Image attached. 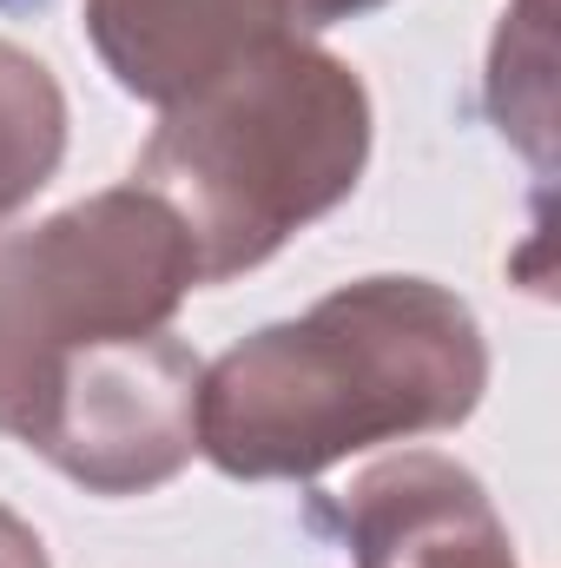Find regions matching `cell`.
Instances as JSON below:
<instances>
[{
	"label": "cell",
	"instance_id": "9c48e42d",
	"mask_svg": "<svg viewBox=\"0 0 561 568\" xmlns=\"http://www.w3.org/2000/svg\"><path fill=\"white\" fill-rule=\"evenodd\" d=\"M384 0H297V27L317 33V27H337V20H357V13H377Z\"/></svg>",
	"mask_w": 561,
	"mask_h": 568
},
{
	"label": "cell",
	"instance_id": "ba28073f",
	"mask_svg": "<svg viewBox=\"0 0 561 568\" xmlns=\"http://www.w3.org/2000/svg\"><path fill=\"white\" fill-rule=\"evenodd\" d=\"M0 568H53L47 542L33 536V523H20L13 509H0Z\"/></svg>",
	"mask_w": 561,
	"mask_h": 568
},
{
	"label": "cell",
	"instance_id": "30bf717a",
	"mask_svg": "<svg viewBox=\"0 0 561 568\" xmlns=\"http://www.w3.org/2000/svg\"><path fill=\"white\" fill-rule=\"evenodd\" d=\"M7 7H13V0H7Z\"/></svg>",
	"mask_w": 561,
	"mask_h": 568
},
{
	"label": "cell",
	"instance_id": "52a82bcc",
	"mask_svg": "<svg viewBox=\"0 0 561 568\" xmlns=\"http://www.w3.org/2000/svg\"><path fill=\"white\" fill-rule=\"evenodd\" d=\"M489 113L542 172L555 152V40H549V0H516L496 33L489 60Z\"/></svg>",
	"mask_w": 561,
	"mask_h": 568
},
{
	"label": "cell",
	"instance_id": "8fae6325",
	"mask_svg": "<svg viewBox=\"0 0 561 568\" xmlns=\"http://www.w3.org/2000/svg\"><path fill=\"white\" fill-rule=\"evenodd\" d=\"M0 7H7V0H0Z\"/></svg>",
	"mask_w": 561,
	"mask_h": 568
},
{
	"label": "cell",
	"instance_id": "277c9868",
	"mask_svg": "<svg viewBox=\"0 0 561 568\" xmlns=\"http://www.w3.org/2000/svg\"><path fill=\"white\" fill-rule=\"evenodd\" d=\"M310 523L350 549V568H516L489 489L436 449L370 463Z\"/></svg>",
	"mask_w": 561,
	"mask_h": 568
},
{
	"label": "cell",
	"instance_id": "6da1fadb",
	"mask_svg": "<svg viewBox=\"0 0 561 568\" xmlns=\"http://www.w3.org/2000/svg\"><path fill=\"white\" fill-rule=\"evenodd\" d=\"M489 390L476 311L429 278H357L198 377V449L238 483H310L370 443L469 424Z\"/></svg>",
	"mask_w": 561,
	"mask_h": 568
},
{
	"label": "cell",
	"instance_id": "8992f818",
	"mask_svg": "<svg viewBox=\"0 0 561 568\" xmlns=\"http://www.w3.org/2000/svg\"><path fill=\"white\" fill-rule=\"evenodd\" d=\"M67 159V93L27 47L0 40V225L33 205V192Z\"/></svg>",
	"mask_w": 561,
	"mask_h": 568
},
{
	"label": "cell",
	"instance_id": "3957f363",
	"mask_svg": "<svg viewBox=\"0 0 561 568\" xmlns=\"http://www.w3.org/2000/svg\"><path fill=\"white\" fill-rule=\"evenodd\" d=\"M198 252L145 185L93 192L0 245V436L86 351L172 331Z\"/></svg>",
	"mask_w": 561,
	"mask_h": 568
},
{
	"label": "cell",
	"instance_id": "5b68a950",
	"mask_svg": "<svg viewBox=\"0 0 561 568\" xmlns=\"http://www.w3.org/2000/svg\"><path fill=\"white\" fill-rule=\"evenodd\" d=\"M304 33L297 0H86V40L106 73L152 106H172L245 53Z\"/></svg>",
	"mask_w": 561,
	"mask_h": 568
},
{
	"label": "cell",
	"instance_id": "7a4b0ae2",
	"mask_svg": "<svg viewBox=\"0 0 561 568\" xmlns=\"http://www.w3.org/2000/svg\"><path fill=\"white\" fill-rule=\"evenodd\" d=\"M364 159L370 93L357 67L290 33L172 100L133 185L172 205L198 252V278L232 284L337 212L357 192Z\"/></svg>",
	"mask_w": 561,
	"mask_h": 568
}]
</instances>
